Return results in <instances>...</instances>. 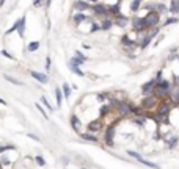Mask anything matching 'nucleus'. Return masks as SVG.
I'll use <instances>...</instances> for the list:
<instances>
[{"mask_svg":"<svg viewBox=\"0 0 179 169\" xmlns=\"http://www.w3.org/2000/svg\"><path fill=\"white\" fill-rule=\"evenodd\" d=\"M10 149H13L11 146H0V153H3L5 150H10Z\"/></svg>","mask_w":179,"mask_h":169,"instance_id":"c9c22d12","label":"nucleus"},{"mask_svg":"<svg viewBox=\"0 0 179 169\" xmlns=\"http://www.w3.org/2000/svg\"><path fill=\"white\" fill-rule=\"evenodd\" d=\"M83 60H80V58H77V57H74V58H72V60L69 61V66H76V67H79V66H82V64H83Z\"/></svg>","mask_w":179,"mask_h":169,"instance_id":"aec40b11","label":"nucleus"},{"mask_svg":"<svg viewBox=\"0 0 179 169\" xmlns=\"http://www.w3.org/2000/svg\"><path fill=\"white\" fill-rule=\"evenodd\" d=\"M24 27H25V16H22L21 19L17 21V22H16V24L11 27L10 30L6 31V35H10V33H13V31H16V30H17V31H19V35H21V36H24Z\"/></svg>","mask_w":179,"mask_h":169,"instance_id":"20e7f679","label":"nucleus"},{"mask_svg":"<svg viewBox=\"0 0 179 169\" xmlns=\"http://www.w3.org/2000/svg\"><path fill=\"white\" fill-rule=\"evenodd\" d=\"M36 108H38V111H39V113H41V115H43V116H44V119H49V116H47V113H46V111H44V108H43V107H41V105H39V103H36Z\"/></svg>","mask_w":179,"mask_h":169,"instance_id":"c756f323","label":"nucleus"},{"mask_svg":"<svg viewBox=\"0 0 179 169\" xmlns=\"http://www.w3.org/2000/svg\"><path fill=\"white\" fill-rule=\"evenodd\" d=\"M91 8H93V11L96 13V14H99V16H107V14H108L107 6L102 5V3H94Z\"/></svg>","mask_w":179,"mask_h":169,"instance_id":"6e6552de","label":"nucleus"},{"mask_svg":"<svg viewBox=\"0 0 179 169\" xmlns=\"http://www.w3.org/2000/svg\"><path fill=\"white\" fill-rule=\"evenodd\" d=\"M38 49H39V42H38V41H33V42H30L29 45H27V50H29V52H36Z\"/></svg>","mask_w":179,"mask_h":169,"instance_id":"f3484780","label":"nucleus"},{"mask_svg":"<svg viewBox=\"0 0 179 169\" xmlns=\"http://www.w3.org/2000/svg\"><path fill=\"white\" fill-rule=\"evenodd\" d=\"M155 85H157V81H155V80H151V81H148V83H145L143 88H141V93H143V94H149V93L153 94Z\"/></svg>","mask_w":179,"mask_h":169,"instance_id":"1a4fd4ad","label":"nucleus"},{"mask_svg":"<svg viewBox=\"0 0 179 169\" xmlns=\"http://www.w3.org/2000/svg\"><path fill=\"white\" fill-rule=\"evenodd\" d=\"M140 5H141L140 0H134V2L131 3V10H132V11H137V10L140 8Z\"/></svg>","mask_w":179,"mask_h":169,"instance_id":"bb28decb","label":"nucleus"},{"mask_svg":"<svg viewBox=\"0 0 179 169\" xmlns=\"http://www.w3.org/2000/svg\"><path fill=\"white\" fill-rule=\"evenodd\" d=\"M29 136H30L31 139H35V141H39V138H38V136H35V135H31V133H29Z\"/></svg>","mask_w":179,"mask_h":169,"instance_id":"ea45409f","label":"nucleus"},{"mask_svg":"<svg viewBox=\"0 0 179 169\" xmlns=\"http://www.w3.org/2000/svg\"><path fill=\"white\" fill-rule=\"evenodd\" d=\"M41 102H43V103L46 105V107H47V110H49V111H53V108H52V105H50V103L47 102V99H46V97H41Z\"/></svg>","mask_w":179,"mask_h":169,"instance_id":"7c9ffc66","label":"nucleus"},{"mask_svg":"<svg viewBox=\"0 0 179 169\" xmlns=\"http://www.w3.org/2000/svg\"><path fill=\"white\" fill-rule=\"evenodd\" d=\"M82 138H83L85 141H91V143H96V141H98V138H96L93 133H83V135H82Z\"/></svg>","mask_w":179,"mask_h":169,"instance_id":"412c9836","label":"nucleus"},{"mask_svg":"<svg viewBox=\"0 0 179 169\" xmlns=\"http://www.w3.org/2000/svg\"><path fill=\"white\" fill-rule=\"evenodd\" d=\"M46 61H47V63H46V67H47V69H49V67H50V58L47 57V60H46Z\"/></svg>","mask_w":179,"mask_h":169,"instance_id":"a19ab883","label":"nucleus"},{"mask_svg":"<svg viewBox=\"0 0 179 169\" xmlns=\"http://www.w3.org/2000/svg\"><path fill=\"white\" fill-rule=\"evenodd\" d=\"M2 163H3V164H10V160H8L6 157H3V158H2Z\"/></svg>","mask_w":179,"mask_h":169,"instance_id":"e433bc0d","label":"nucleus"},{"mask_svg":"<svg viewBox=\"0 0 179 169\" xmlns=\"http://www.w3.org/2000/svg\"><path fill=\"white\" fill-rule=\"evenodd\" d=\"M69 67H71V71H72V72H76V74L79 75V77H83V75H85L83 72L80 71V67H76V66H69Z\"/></svg>","mask_w":179,"mask_h":169,"instance_id":"c85d7f7f","label":"nucleus"},{"mask_svg":"<svg viewBox=\"0 0 179 169\" xmlns=\"http://www.w3.org/2000/svg\"><path fill=\"white\" fill-rule=\"evenodd\" d=\"M0 103H2V105H6V102H5V100H3L2 97H0Z\"/></svg>","mask_w":179,"mask_h":169,"instance_id":"79ce46f5","label":"nucleus"},{"mask_svg":"<svg viewBox=\"0 0 179 169\" xmlns=\"http://www.w3.org/2000/svg\"><path fill=\"white\" fill-rule=\"evenodd\" d=\"M112 25H113V21H110V19H104L102 22H101V30H108V28H112Z\"/></svg>","mask_w":179,"mask_h":169,"instance_id":"4468645a","label":"nucleus"},{"mask_svg":"<svg viewBox=\"0 0 179 169\" xmlns=\"http://www.w3.org/2000/svg\"><path fill=\"white\" fill-rule=\"evenodd\" d=\"M170 13H173V14H176V13H179V2H171L170 3Z\"/></svg>","mask_w":179,"mask_h":169,"instance_id":"a211bd4d","label":"nucleus"},{"mask_svg":"<svg viewBox=\"0 0 179 169\" xmlns=\"http://www.w3.org/2000/svg\"><path fill=\"white\" fill-rule=\"evenodd\" d=\"M71 124H72V129H74L76 132H77V130L80 129V121H79V117H77L76 115H74V116L71 117Z\"/></svg>","mask_w":179,"mask_h":169,"instance_id":"dca6fc26","label":"nucleus"},{"mask_svg":"<svg viewBox=\"0 0 179 169\" xmlns=\"http://www.w3.org/2000/svg\"><path fill=\"white\" fill-rule=\"evenodd\" d=\"M112 103L116 107V110H118V115L119 116H127V115H131L132 113V105H129L127 102H118V100H112Z\"/></svg>","mask_w":179,"mask_h":169,"instance_id":"f03ea898","label":"nucleus"},{"mask_svg":"<svg viewBox=\"0 0 179 169\" xmlns=\"http://www.w3.org/2000/svg\"><path fill=\"white\" fill-rule=\"evenodd\" d=\"M113 22H115V24H118L119 27H124L127 22H129V19H127L126 16H121V14H119V16L115 17V21H113Z\"/></svg>","mask_w":179,"mask_h":169,"instance_id":"f8f14e48","label":"nucleus"},{"mask_svg":"<svg viewBox=\"0 0 179 169\" xmlns=\"http://www.w3.org/2000/svg\"><path fill=\"white\" fill-rule=\"evenodd\" d=\"M2 55H5V57H6V58H13V57H11V55H10V53H8V52H5V50H2Z\"/></svg>","mask_w":179,"mask_h":169,"instance_id":"58836bf2","label":"nucleus"},{"mask_svg":"<svg viewBox=\"0 0 179 169\" xmlns=\"http://www.w3.org/2000/svg\"><path fill=\"white\" fill-rule=\"evenodd\" d=\"M145 121H146V117H138V119H135V124L143 125V124H145Z\"/></svg>","mask_w":179,"mask_h":169,"instance_id":"f704fd0d","label":"nucleus"},{"mask_svg":"<svg viewBox=\"0 0 179 169\" xmlns=\"http://www.w3.org/2000/svg\"><path fill=\"white\" fill-rule=\"evenodd\" d=\"M145 25H146V28H155L157 27V24H159V19H160V16L155 13V10H153V11H149L148 14H146L145 17Z\"/></svg>","mask_w":179,"mask_h":169,"instance_id":"f257e3e1","label":"nucleus"},{"mask_svg":"<svg viewBox=\"0 0 179 169\" xmlns=\"http://www.w3.org/2000/svg\"><path fill=\"white\" fill-rule=\"evenodd\" d=\"M176 22H178V17H171V19L165 21V25H171V24H176Z\"/></svg>","mask_w":179,"mask_h":169,"instance_id":"473e14b6","label":"nucleus"},{"mask_svg":"<svg viewBox=\"0 0 179 169\" xmlns=\"http://www.w3.org/2000/svg\"><path fill=\"white\" fill-rule=\"evenodd\" d=\"M55 95H57V107H61V102H63V94H61V89L57 88L55 89Z\"/></svg>","mask_w":179,"mask_h":169,"instance_id":"6ab92c4d","label":"nucleus"},{"mask_svg":"<svg viewBox=\"0 0 179 169\" xmlns=\"http://www.w3.org/2000/svg\"><path fill=\"white\" fill-rule=\"evenodd\" d=\"M165 11H167V6H165L163 3H159V5H157V10H155V13H157V14L160 16V14H162V13H165Z\"/></svg>","mask_w":179,"mask_h":169,"instance_id":"cd10ccee","label":"nucleus"},{"mask_svg":"<svg viewBox=\"0 0 179 169\" xmlns=\"http://www.w3.org/2000/svg\"><path fill=\"white\" fill-rule=\"evenodd\" d=\"M35 160H36V163H38L39 166H44V164H46V161H44V158L41 157V155H38V157H36Z\"/></svg>","mask_w":179,"mask_h":169,"instance_id":"2f4dec72","label":"nucleus"},{"mask_svg":"<svg viewBox=\"0 0 179 169\" xmlns=\"http://www.w3.org/2000/svg\"><path fill=\"white\" fill-rule=\"evenodd\" d=\"M76 8L79 10V13L82 10H86V8H90V3H86V2H77L76 3Z\"/></svg>","mask_w":179,"mask_h":169,"instance_id":"4be33fe9","label":"nucleus"},{"mask_svg":"<svg viewBox=\"0 0 179 169\" xmlns=\"http://www.w3.org/2000/svg\"><path fill=\"white\" fill-rule=\"evenodd\" d=\"M129 155L131 157H134L137 161H140L141 164H145V166H148V168H153V169H160V166L159 164H155V163H153V161H148V160H145L143 157H140L137 152H132V150H129Z\"/></svg>","mask_w":179,"mask_h":169,"instance_id":"7ed1b4c3","label":"nucleus"},{"mask_svg":"<svg viewBox=\"0 0 179 169\" xmlns=\"http://www.w3.org/2000/svg\"><path fill=\"white\" fill-rule=\"evenodd\" d=\"M105 97H107V94H98V99L99 100H104Z\"/></svg>","mask_w":179,"mask_h":169,"instance_id":"4c0bfd02","label":"nucleus"},{"mask_svg":"<svg viewBox=\"0 0 179 169\" xmlns=\"http://www.w3.org/2000/svg\"><path fill=\"white\" fill-rule=\"evenodd\" d=\"M131 22H132V27H134V30H137V31L146 30V25H145V19H143V17H134Z\"/></svg>","mask_w":179,"mask_h":169,"instance_id":"39448f33","label":"nucleus"},{"mask_svg":"<svg viewBox=\"0 0 179 169\" xmlns=\"http://www.w3.org/2000/svg\"><path fill=\"white\" fill-rule=\"evenodd\" d=\"M155 103H157V99H155L154 95H148V97L143 99V102H141V108L143 110H151L153 107H155Z\"/></svg>","mask_w":179,"mask_h":169,"instance_id":"423d86ee","label":"nucleus"},{"mask_svg":"<svg viewBox=\"0 0 179 169\" xmlns=\"http://www.w3.org/2000/svg\"><path fill=\"white\" fill-rule=\"evenodd\" d=\"M151 39H153V38H151V36H149V33H148V35H146V36H145V39H143V41H141V44H140V47H141V49H146V47H148V44L151 42Z\"/></svg>","mask_w":179,"mask_h":169,"instance_id":"b1692460","label":"nucleus"},{"mask_svg":"<svg viewBox=\"0 0 179 169\" xmlns=\"http://www.w3.org/2000/svg\"><path fill=\"white\" fill-rule=\"evenodd\" d=\"M99 113H101V117L107 116L108 113H110V107H108V105H105V107H101V110H99Z\"/></svg>","mask_w":179,"mask_h":169,"instance_id":"a878e982","label":"nucleus"},{"mask_svg":"<svg viewBox=\"0 0 179 169\" xmlns=\"http://www.w3.org/2000/svg\"><path fill=\"white\" fill-rule=\"evenodd\" d=\"M119 5H121V3H116V5H113V6H110V8H107V10H108V14H112V16H115V17H116V16H119Z\"/></svg>","mask_w":179,"mask_h":169,"instance_id":"ddd939ff","label":"nucleus"},{"mask_svg":"<svg viewBox=\"0 0 179 169\" xmlns=\"http://www.w3.org/2000/svg\"><path fill=\"white\" fill-rule=\"evenodd\" d=\"M3 78H5V80H8V81H10V83H13V85L22 86V81H21V80H17V78H14V77H10V75H8V74H5V75H3Z\"/></svg>","mask_w":179,"mask_h":169,"instance_id":"2eb2a0df","label":"nucleus"},{"mask_svg":"<svg viewBox=\"0 0 179 169\" xmlns=\"http://www.w3.org/2000/svg\"><path fill=\"white\" fill-rule=\"evenodd\" d=\"M88 129H90V132H98V130L102 129V122H101V121H93V122H90V124H88Z\"/></svg>","mask_w":179,"mask_h":169,"instance_id":"9b49d317","label":"nucleus"},{"mask_svg":"<svg viewBox=\"0 0 179 169\" xmlns=\"http://www.w3.org/2000/svg\"><path fill=\"white\" fill-rule=\"evenodd\" d=\"M63 93H65V97L66 99H69V95H71V86L69 85H68V83H65V85H63Z\"/></svg>","mask_w":179,"mask_h":169,"instance_id":"393cba45","label":"nucleus"},{"mask_svg":"<svg viewBox=\"0 0 179 169\" xmlns=\"http://www.w3.org/2000/svg\"><path fill=\"white\" fill-rule=\"evenodd\" d=\"M113 133H115V124L107 127V130H105V144L107 146H113Z\"/></svg>","mask_w":179,"mask_h":169,"instance_id":"0eeeda50","label":"nucleus"},{"mask_svg":"<svg viewBox=\"0 0 179 169\" xmlns=\"http://www.w3.org/2000/svg\"><path fill=\"white\" fill-rule=\"evenodd\" d=\"M30 75L33 77V78H36V80H38L39 83H47V81H49V77L46 75V74H41V72L31 71V72H30Z\"/></svg>","mask_w":179,"mask_h":169,"instance_id":"9d476101","label":"nucleus"},{"mask_svg":"<svg viewBox=\"0 0 179 169\" xmlns=\"http://www.w3.org/2000/svg\"><path fill=\"white\" fill-rule=\"evenodd\" d=\"M76 57H77V58H80V60H83V61H86V57H85V55L82 53V52H79V50L76 52Z\"/></svg>","mask_w":179,"mask_h":169,"instance_id":"72a5a7b5","label":"nucleus"},{"mask_svg":"<svg viewBox=\"0 0 179 169\" xmlns=\"http://www.w3.org/2000/svg\"><path fill=\"white\" fill-rule=\"evenodd\" d=\"M86 21V16H83L82 13H77V14H74V22L76 24H80V22Z\"/></svg>","mask_w":179,"mask_h":169,"instance_id":"5701e85b","label":"nucleus"}]
</instances>
